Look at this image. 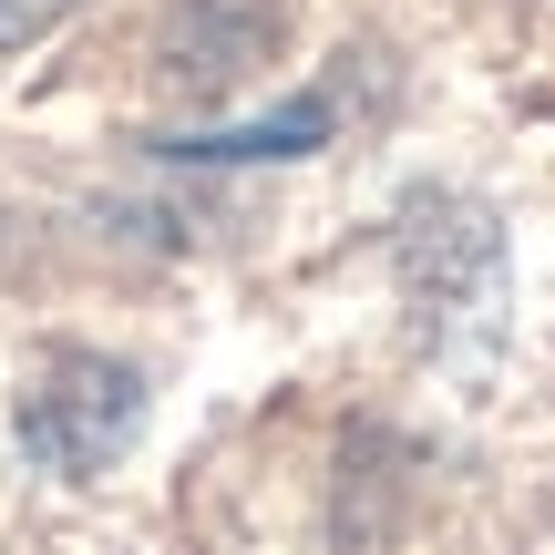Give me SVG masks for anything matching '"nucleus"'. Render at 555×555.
<instances>
[{
    "label": "nucleus",
    "mask_w": 555,
    "mask_h": 555,
    "mask_svg": "<svg viewBox=\"0 0 555 555\" xmlns=\"http://www.w3.org/2000/svg\"><path fill=\"white\" fill-rule=\"evenodd\" d=\"M330 144V103H288L278 124H247V134H165L155 155L176 165H278V155H309Z\"/></svg>",
    "instance_id": "nucleus-3"
},
{
    "label": "nucleus",
    "mask_w": 555,
    "mask_h": 555,
    "mask_svg": "<svg viewBox=\"0 0 555 555\" xmlns=\"http://www.w3.org/2000/svg\"><path fill=\"white\" fill-rule=\"evenodd\" d=\"M73 11H82V0H0V62H11V52H31V41H52Z\"/></svg>",
    "instance_id": "nucleus-4"
},
{
    "label": "nucleus",
    "mask_w": 555,
    "mask_h": 555,
    "mask_svg": "<svg viewBox=\"0 0 555 555\" xmlns=\"http://www.w3.org/2000/svg\"><path fill=\"white\" fill-rule=\"evenodd\" d=\"M134 433H144V371L114 360V350H52L21 380V453L62 483L124 463Z\"/></svg>",
    "instance_id": "nucleus-2"
},
{
    "label": "nucleus",
    "mask_w": 555,
    "mask_h": 555,
    "mask_svg": "<svg viewBox=\"0 0 555 555\" xmlns=\"http://www.w3.org/2000/svg\"><path fill=\"white\" fill-rule=\"evenodd\" d=\"M401 288H412L422 330H433V350L453 360H483L494 350V309H504V237L483 206L463 196H412L401 206Z\"/></svg>",
    "instance_id": "nucleus-1"
}]
</instances>
